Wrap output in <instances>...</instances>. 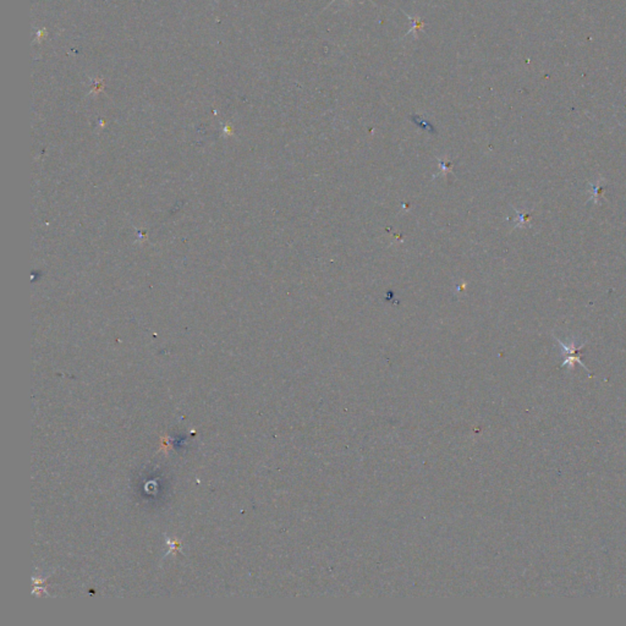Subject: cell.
<instances>
[{"label": "cell", "instance_id": "6da1fadb", "mask_svg": "<svg viewBox=\"0 0 626 626\" xmlns=\"http://www.w3.org/2000/svg\"><path fill=\"white\" fill-rule=\"evenodd\" d=\"M406 16H408V17L410 19V20H411L412 22H414V26H412V27H411V30H410V31H409L408 33H406V34H410V33H411V32H415V34L417 35V32H418L419 30H421L422 27H424V22H422L421 20H419L418 17L412 19L411 16H410V15H406Z\"/></svg>", "mask_w": 626, "mask_h": 626}, {"label": "cell", "instance_id": "7a4b0ae2", "mask_svg": "<svg viewBox=\"0 0 626 626\" xmlns=\"http://www.w3.org/2000/svg\"><path fill=\"white\" fill-rule=\"evenodd\" d=\"M590 186H591L592 192H593V196H592L593 202L597 203V202H598V199H599V195H601V193H603L601 186H599V182L597 183V186L593 185V183H590Z\"/></svg>", "mask_w": 626, "mask_h": 626}, {"label": "cell", "instance_id": "3957f363", "mask_svg": "<svg viewBox=\"0 0 626 626\" xmlns=\"http://www.w3.org/2000/svg\"><path fill=\"white\" fill-rule=\"evenodd\" d=\"M334 2H335V0H332V3H330V4H333V3H334ZM370 2H371V3H372V0H370ZM330 4H329V5H330ZM329 5H328V6H329Z\"/></svg>", "mask_w": 626, "mask_h": 626}]
</instances>
